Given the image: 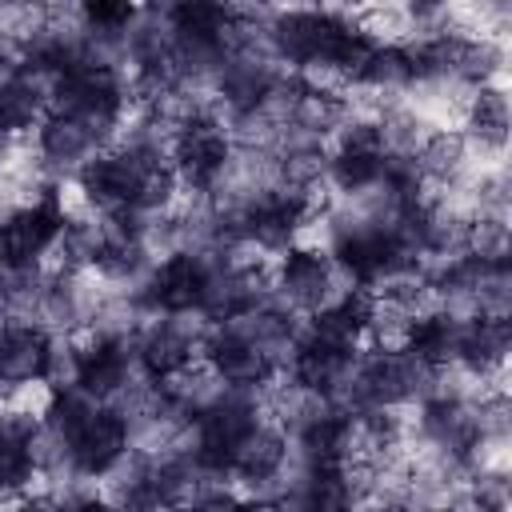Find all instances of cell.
Wrapping results in <instances>:
<instances>
[{
  "mask_svg": "<svg viewBox=\"0 0 512 512\" xmlns=\"http://www.w3.org/2000/svg\"><path fill=\"white\" fill-rule=\"evenodd\" d=\"M464 160H468L464 128H428V136L412 152L416 172L428 176V180H444V184L464 172Z\"/></svg>",
  "mask_w": 512,
  "mask_h": 512,
  "instance_id": "3",
  "label": "cell"
},
{
  "mask_svg": "<svg viewBox=\"0 0 512 512\" xmlns=\"http://www.w3.org/2000/svg\"><path fill=\"white\" fill-rule=\"evenodd\" d=\"M140 12V0H80V20L96 36H124Z\"/></svg>",
  "mask_w": 512,
  "mask_h": 512,
  "instance_id": "5",
  "label": "cell"
},
{
  "mask_svg": "<svg viewBox=\"0 0 512 512\" xmlns=\"http://www.w3.org/2000/svg\"><path fill=\"white\" fill-rule=\"evenodd\" d=\"M124 452H128V420L108 400H96L68 432V456L84 476H104Z\"/></svg>",
  "mask_w": 512,
  "mask_h": 512,
  "instance_id": "1",
  "label": "cell"
},
{
  "mask_svg": "<svg viewBox=\"0 0 512 512\" xmlns=\"http://www.w3.org/2000/svg\"><path fill=\"white\" fill-rule=\"evenodd\" d=\"M56 332L40 320H8L0 316V384L36 380L48 372Z\"/></svg>",
  "mask_w": 512,
  "mask_h": 512,
  "instance_id": "2",
  "label": "cell"
},
{
  "mask_svg": "<svg viewBox=\"0 0 512 512\" xmlns=\"http://www.w3.org/2000/svg\"><path fill=\"white\" fill-rule=\"evenodd\" d=\"M44 0H0V44L28 52L44 36Z\"/></svg>",
  "mask_w": 512,
  "mask_h": 512,
  "instance_id": "4",
  "label": "cell"
}]
</instances>
